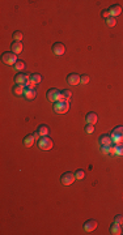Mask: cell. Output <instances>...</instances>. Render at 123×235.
<instances>
[{
	"mask_svg": "<svg viewBox=\"0 0 123 235\" xmlns=\"http://www.w3.org/2000/svg\"><path fill=\"white\" fill-rule=\"evenodd\" d=\"M80 82L83 85H86L88 82H89V76H88V75H81L80 76Z\"/></svg>",
	"mask_w": 123,
	"mask_h": 235,
	"instance_id": "cell-26",
	"label": "cell"
},
{
	"mask_svg": "<svg viewBox=\"0 0 123 235\" xmlns=\"http://www.w3.org/2000/svg\"><path fill=\"white\" fill-rule=\"evenodd\" d=\"M110 233H111V234H114V235H119V234L122 233L121 225H119V223H117V222H113V223H111V226H110Z\"/></svg>",
	"mask_w": 123,
	"mask_h": 235,
	"instance_id": "cell-16",
	"label": "cell"
},
{
	"mask_svg": "<svg viewBox=\"0 0 123 235\" xmlns=\"http://www.w3.org/2000/svg\"><path fill=\"white\" fill-rule=\"evenodd\" d=\"M11 47H12V52H14L17 55V54H21L22 52V43L21 42H17V41H14L12 45H11Z\"/></svg>",
	"mask_w": 123,
	"mask_h": 235,
	"instance_id": "cell-14",
	"label": "cell"
},
{
	"mask_svg": "<svg viewBox=\"0 0 123 235\" xmlns=\"http://www.w3.org/2000/svg\"><path fill=\"white\" fill-rule=\"evenodd\" d=\"M13 68H14L16 71H22L24 68H25V63H24L22 60H17V62H16V64L13 65Z\"/></svg>",
	"mask_w": 123,
	"mask_h": 235,
	"instance_id": "cell-23",
	"label": "cell"
},
{
	"mask_svg": "<svg viewBox=\"0 0 123 235\" xmlns=\"http://www.w3.org/2000/svg\"><path fill=\"white\" fill-rule=\"evenodd\" d=\"M22 33L21 32H14L13 33V38H14V41H17V42H21V39H22Z\"/></svg>",
	"mask_w": 123,
	"mask_h": 235,
	"instance_id": "cell-25",
	"label": "cell"
},
{
	"mask_svg": "<svg viewBox=\"0 0 123 235\" xmlns=\"http://www.w3.org/2000/svg\"><path fill=\"white\" fill-rule=\"evenodd\" d=\"M30 81L33 84H39V82L42 81V76L39 75V73H34V75L30 76Z\"/></svg>",
	"mask_w": 123,
	"mask_h": 235,
	"instance_id": "cell-19",
	"label": "cell"
},
{
	"mask_svg": "<svg viewBox=\"0 0 123 235\" xmlns=\"http://www.w3.org/2000/svg\"><path fill=\"white\" fill-rule=\"evenodd\" d=\"M52 146H54V143H52V140L48 136H43V137H41V139L38 140V148L39 149L50 150V149H52Z\"/></svg>",
	"mask_w": 123,
	"mask_h": 235,
	"instance_id": "cell-1",
	"label": "cell"
},
{
	"mask_svg": "<svg viewBox=\"0 0 123 235\" xmlns=\"http://www.w3.org/2000/svg\"><path fill=\"white\" fill-rule=\"evenodd\" d=\"M110 154H117V144L110 146Z\"/></svg>",
	"mask_w": 123,
	"mask_h": 235,
	"instance_id": "cell-32",
	"label": "cell"
},
{
	"mask_svg": "<svg viewBox=\"0 0 123 235\" xmlns=\"http://www.w3.org/2000/svg\"><path fill=\"white\" fill-rule=\"evenodd\" d=\"M33 136L36 137V139H38V140H39V137H41V135H39L38 132H34V133H33Z\"/></svg>",
	"mask_w": 123,
	"mask_h": 235,
	"instance_id": "cell-33",
	"label": "cell"
},
{
	"mask_svg": "<svg viewBox=\"0 0 123 235\" xmlns=\"http://www.w3.org/2000/svg\"><path fill=\"white\" fill-rule=\"evenodd\" d=\"M51 50L54 52V55L62 56V55H64V52H66V47H64V45H63L62 42H56V43H54V45H52Z\"/></svg>",
	"mask_w": 123,
	"mask_h": 235,
	"instance_id": "cell-7",
	"label": "cell"
},
{
	"mask_svg": "<svg viewBox=\"0 0 123 235\" xmlns=\"http://www.w3.org/2000/svg\"><path fill=\"white\" fill-rule=\"evenodd\" d=\"M2 59H3V62L6 63V64L14 65V64H16V62H17V55L14 52H4Z\"/></svg>",
	"mask_w": 123,
	"mask_h": 235,
	"instance_id": "cell-5",
	"label": "cell"
},
{
	"mask_svg": "<svg viewBox=\"0 0 123 235\" xmlns=\"http://www.w3.org/2000/svg\"><path fill=\"white\" fill-rule=\"evenodd\" d=\"M24 86H21V85H16L13 88V94L14 95H21V94H24Z\"/></svg>",
	"mask_w": 123,
	"mask_h": 235,
	"instance_id": "cell-21",
	"label": "cell"
},
{
	"mask_svg": "<svg viewBox=\"0 0 123 235\" xmlns=\"http://www.w3.org/2000/svg\"><path fill=\"white\" fill-rule=\"evenodd\" d=\"M101 16H102V17H105V18H109V17H110L109 9H107V11H102V12H101Z\"/></svg>",
	"mask_w": 123,
	"mask_h": 235,
	"instance_id": "cell-30",
	"label": "cell"
},
{
	"mask_svg": "<svg viewBox=\"0 0 123 235\" xmlns=\"http://www.w3.org/2000/svg\"><path fill=\"white\" fill-rule=\"evenodd\" d=\"M60 95H62V99L63 101H70L71 97H72V93L70 90H62L60 91Z\"/></svg>",
	"mask_w": 123,
	"mask_h": 235,
	"instance_id": "cell-20",
	"label": "cell"
},
{
	"mask_svg": "<svg viewBox=\"0 0 123 235\" xmlns=\"http://www.w3.org/2000/svg\"><path fill=\"white\" fill-rule=\"evenodd\" d=\"M106 25L109 26V28H114L115 25H117V20H115V17H109V18H106Z\"/></svg>",
	"mask_w": 123,
	"mask_h": 235,
	"instance_id": "cell-22",
	"label": "cell"
},
{
	"mask_svg": "<svg viewBox=\"0 0 123 235\" xmlns=\"http://www.w3.org/2000/svg\"><path fill=\"white\" fill-rule=\"evenodd\" d=\"M14 82L16 85H21V86H29L30 85V76L29 75H25V73H18V75L14 77Z\"/></svg>",
	"mask_w": 123,
	"mask_h": 235,
	"instance_id": "cell-3",
	"label": "cell"
},
{
	"mask_svg": "<svg viewBox=\"0 0 123 235\" xmlns=\"http://www.w3.org/2000/svg\"><path fill=\"white\" fill-rule=\"evenodd\" d=\"M101 150H102V153H110V146H101Z\"/></svg>",
	"mask_w": 123,
	"mask_h": 235,
	"instance_id": "cell-31",
	"label": "cell"
},
{
	"mask_svg": "<svg viewBox=\"0 0 123 235\" xmlns=\"http://www.w3.org/2000/svg\"><path fill=\"white\" fill-rule=\"evenodd\" d=\"M75 176H76V179H77V180H81V179H84V176H85V173H84V170H81V169L76 170V173H75Z\"/></svg>",
	"mask_w": 123,
	"mask_h": 235,
	"instance_id": "cell-24",
	"label": "cell"
},
{
	"mask_svg": "<svg viewBox=\"0 0 123 235\" xmlns=\"http://www.w3.org/2000/svg\"><path fill=\"white\" fill-rule=\"evenodd\" d=\"M113 140L110 135H102L100 136V145L101 146H111Z\"/></svg>",
	"mask_w": 123,
	"mask_h": 235,
	"instance_id": "cell-11",
	"label": "cell"
},
{
	"mask_svg": "<svg viewBox=\"0 0 123 235\" xmlns=\"http://www.w3.org/2000/svg\"><path fill=\"white\" fill-rule=\"evenodd\" d=\"M34 140H36V137L33 135H28L25 139H24V145H25L26 148H30V146L34 144Z\"/></svg>",
	"mask_w": 123,
	"mask_h": 235,
	"instance_id": "cell-18",
	"label": "cell"
},
{
	"mask_svg": "<svg viewBox=\"0 0 123 235\" xmlns=\"http://www.w3.org/2000/svg\"><path fill=\"white\" fill-rule=\"evenodd\" d=\"M59 93H60V91H59L58 89H48L47 93H46V97H47V99L50 102H56Z\"/></svg>",
	"mask_w": 123,
	"mask_h": 235,
	"instance_id": "cell-10",
	"label": "cell"
},
{
	"mask_svg": "<svg viewBox=\"0 0 123 235\" xmlns=\"http://www.w3.org/2000/svg\"><path fill=\"white\" fill-rule=\"evenodd\" d=\"M97 120H98V115L96 114V112H88L86 114V123L88 124L94 125L97 123Z\"/></svg>",
	"mask_w": 123,
	"mask_h": 235,
	"instance_id": "cell-12",
	"label": "cell"
},
{
	"mask_svg": "<svg viewBox=\"0 0 123 235\" xmlns=\"http://www.w3.org/2000/svg\"><path fill=\"white\" fill-rule=\"evenodd\" d=\"M67 82L70 85H79L80 84V75H77V73H70L67 76Z\"/></svg>",
	"mask_w": 123,
	"mask_h": 235,
	"instance_id": "cell-9",
	"label": "cell"
},
{
	"mask_svg": "<svg viewBox=\"0 0 123 235\" xmlns=\"http://www.w3.org/2000/svg\"><path fill=\"white\" fill-rule=\"evenodd\" d=\"M109 12H110V16H111V17H115V16H118V14H121L122 8H121V6L115 4V6H111V7L109 8Z\"/></svg>",
	"mask_w": 123,
	"mask_h": 235,
	"instance_id": "cell-15",
	"label": "cell"
},
{
	"mask_svg": "<svg viewBox=\"0 0 123 235\" xmlns=\"http://www.w3.org/2000/svg\"><path fill=\"white\" fill-rule=\"evenodd\" d=\"M85 132L86 133H93V132H94V127H93V124H86Z\"/></svg>",
	"mask_w": 123,
	"mask_h": 235,
	"instance_id": "cell-28",
	"label": "cell"
},
{
	"mask_svg": "<svg viewBox=\"0 0 123 235\" xmlns=\"http://www.w3.org/2000/svg\"><path fill=\"white\" fill-rule=\"evenodd\" d=\"M96 227H97V221H94V219H88L86 222H84V226H83L85 233H92L93 230H96Z\"/></svg>",
	"mask_w": 123,
	"mask_h": 235,
	"instance_id": "cell-8",
	"label": "cell"
},
{
	"mask_svg": "<svg viewBox=\"0 0 123 235\" xmlns=\"http://www.w3.org/2000/svg\"><path fill=\"white\" fill-rule=\"evenodd\" d=\"M36 90L34 89H32V88H25V90H24V95H25V98L26 99H34L36 98Z\"/></svg>",
	"mask_w": 123,
	"mask_h": 235,
	"instance_id": "cell-13",
	"label": "cell"
},
{
	"mask_svg": "<svg viewBox=\"0 0 123 235\" xmlns=\"http://www.w3.org/2000/svg\"><path fill=\"white\" fill-rule=\"evenodd\" d=\"M76 180V176H75V174H72V173H64L62 176H60V183L63 184V185H71L73 182Z\"/></svg>",
	"mask_w": 123,
	"mask_h": 235,
	"instance_id": "cell-6",
	"label": "cell"
},
{
	"mask_svg": "<svg viewBox=\"0 0 123 235\" xmlns=\"http://www.w3.org/2000/svg\"><path fill=\"white\" fill-rule=\"evenodd\" d=\"M117 155H123V143L117 144Z\"/></svg>",
	"mask_w": 123,
	"mask_h": 235,
	"instance_id": "cell-27",
	"label": "cell"
},
{
	"mask_svg": "<svg viewBox=\"0 0 123 235\" xmlns=\"http://www.w3.org/2000/svg\"><path fill=\"white\" fill-rule=\"evenodd\" d=\"M68 109H70V102L68 101H58L54 105V111L56 114H66Z\"/></svg>",
	"mask_w": 123,
	"mask_h": 235,
	"instance_id": "cell-2",
	"label": "cell"
},
{
	"mask_svg": "<svg viewBox=\"0 0 123 235\" xmlns=\"http://www.w3.org/2000/svg\"><path fill=\"white\" fill-rule=\"evenodd\" d=\"M114 222H117V223L122 225V223H123V215H121V214L115 215V218H114Z\"/></svg>",
	"mask_w": 123,
	"mask_h": 235,
	"instance_id": "cell-29",
	"label": "cell"
},
{
	"mask_svg": "<svg viewBox=\"0 0 123 235\" xmlns=\"http://www.w3.org/2000/svg\"><path fill=\"white\" fill-rule=\"evenodd\" d=\"M111 136V140L114 144H121L123 143V125H119L113 131V133L110 135Z\"/></svg>",
	"mask_w": 123,
	"mask_h": 235,
	"instance_id": "cell-4",
	"label": "cell"
},
{
	"mask_svg": "<svg viewBox=\"0 0 123 235\" xmlns=\"http://www.w3.org/2000/svg\"><path fill=\"white\" fill-rule=\"evenodd\" d=\"M48 131H50V129H48V127H47L46 124H41V125H39L38 128H37V132H38L39 135H41V137L47 136V135H48Z\"/></svg>",
	"mask_w": 123,
	"mask_h": 235,
	"instance_id": "cell-17",
	"label": "cell"
}]
</instances>
